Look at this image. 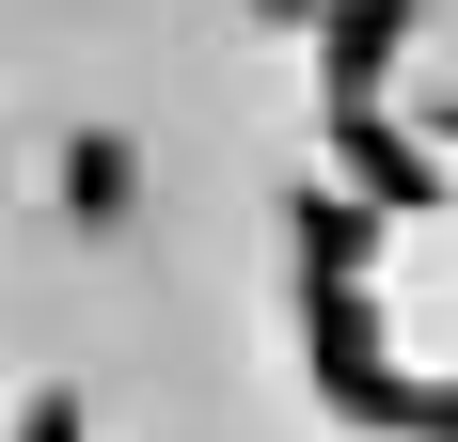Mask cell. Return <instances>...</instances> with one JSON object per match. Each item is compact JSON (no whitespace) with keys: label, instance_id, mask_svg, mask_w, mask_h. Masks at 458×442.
I'll return each instance as SVG.
<instances>
[{"label":"cell","instance_id":"1","mask_svg":"<svg viewBox=\"0 0 458 442\" xmlns=\"http://www.w3.org/2000/svg\"><path fill=\"white\" fill-rule=\"evenodd\" d=\"M301 332H317L332 411H364V427H411V379L379 363V301H364V285H317V301H301Z\"/></svg>","mask_w":458,"mask_h":442},{"label":"cell","instance_id":"8","mask_svg":"<svg viewBox=\"0 0 458 442\" xmlns=\"http://www.w3.org/2000/svg\"><path fill=\"white\" fill-rule=\"evenodd\" d=\"M253 16H317V32H332V0H253Z\"/></svg>","mask_w":458,"mask_h":442},{"label":"cell","instance_id":"7","mask_svg":"<svg viewBox=\"0 0 458 442\" xmlns=\"http://www.w3.org/2000/svg\"><path fill=\"white\" fill-rule=\"evenodd\" d=\"M411 427H427V442H458V379H411Z\"/></svg>","mask_w":458,"mask_h":442},{"label":"cell","instance_id":"2","mask_svg":"<svg viewBox=\"0 0 458 442\" xmlns=\"http://www.w3.org/2000/svg\"><path fill=\"white\" fill-rule=\"evenodd\" d=\"M427 32V0H332V32H317V80L332 111H379V80H395V47Z\"/></svg>","mask_w":458,"mask_h":442},{"label":"cell","instance_id":"9","mask_svg":"<svg viewBox=\"0 0 458 442\" xmlns=\"http://www.w3.org/2000/svg\"><path fill=\"white\" fill-rule=\"evenodd\" d=\"M443 142H458V111H443Z\"/></svg>","mask_w":458,"mask_h":442},{"label":"cell","instance_id":"4","mask_svg":"<svg viewBox=\"0 0 458 442\" xmlns=\"http://www.w3.org/2000/svg\"><path fill=\"white\" fill-rule=\"evenodd\" d=\"M284 237H301V268H317V285H364V206H348V190H301V206H284Z\"/></svg>","mask_w":458,"mask_h":442},{"label":"cell","instance_id":"5","mask_svg":"<svg viewBox=\"0 0 458 442\" xmlns=\"http://www.w3.org/2000/svg\"><path fill=\"white\" fill-rule=\"evenodd\" d=\"M127 190H142V158H127L111 127H80V142H64V221H127Z\"/></svg>","mask_w":458,"mask_h":442},{"label":"cell","instance_id":"3","mask_svg":"<svg viewBox=\"0 0 458 442\" xmlns=\"http://www.w3.org/2000/svg\"><path fill=\"white\" fill-rule=\"evenodd\" d=\"M332 158H348V190H364V206H443V142L427 127H379V111H332Z\"/></svg>","mask_w":458,"mask_h":442},{"label":"cell","instance_id":"6","mask_svg":"<svg viewBox=\"0 0 458 442\" xmlns=\"http://www.w3.org/2000/svg\"><path fill=\"white\" fill-rule=\"evenodd\" d=\"M16 442H80V395H32V411H16Z\"/></svg>","mask_w":458,"mask_h":442}]
</instances>
